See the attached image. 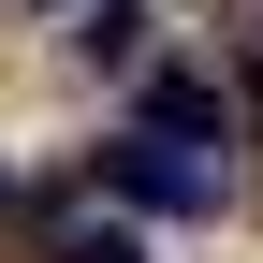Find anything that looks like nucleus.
<instances>
[{
	"mask_svg": "<svg viewBox=\"0 0 263 263\" xmlns=\"http://www.w3.org/2000/svg\"><path fill=\"white\" fill-rule=\"evenodd\" d=\"M103 190L146 219H205L219 205V146H176V132H132V146H103Z\"/></svg>",
	"mask_w": 263,
	"mask_h": 263,
	"instance_id": "nucleus-1",
	"label": "nucleus"
},
{
	"mask_svg": "<svg viewBox=\"0 0 263 263\" xmlns=\"http://www.w3.org/2000/svg\"><path fill=\"white\" fill-rule=\"evenodd\" d=\"M73 59L132 73V59H146V15H132V0H88V15H73Z\"/></svg>",
	"mask_w": 263,
	"mask_h": 263,
	"instance_id": "nucleus-3",
	"label": "nucleus"
},
{
	"mask_svg": "<svg viewBox=\"0 0 263 263\" xmlns=\"http://www.w3.org/2000/svg\"><path fill=\"white\" fill-rule=\"evenodd\" d=\"M59 263H146V234H132V219H88V234L59 249Z\"/></svg>",
	"mask_w": 263,
	"mask_h": 263,
	"instance_id": "nucleus-4",
	"label": "nucleus"
},
{
	"mask_svg": "<svg viewBox=\"0 0 263 263\" xmlns=\"http://www.w3.org/2000/svg\"><path fill=\"white\" fill-rule=\"evenodd\" d=\"M0 205H15V176H0Z\"/></svg>",
	"mask_w": 263,
	"mask_h": 263,
	"instance_id": "nucleus-5",
	"label": "nucleus"
},
{
	"mask_svg": "<svg viewBox=\"0 0 263 263\" xmlns=\"http://www.w3.org/2000/svg\"><path fill=\"white\" fill-rule=\"evenodd\" d=\"M146 132H176V146H219V88L190 73V59H161V73H146Z\"/></svg>",
	"mask_w": 263,
	"mask_h": 263,
	"instance_id": "nucleus-2",
	"label": "nucleus"
}]
</instances>
